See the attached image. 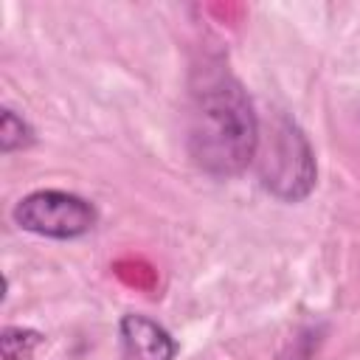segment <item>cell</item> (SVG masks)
Wrapping results in <instances>:
<instances>
[{
    "label": "cell",
    "instance_id": "obj_6",
    "mask_svg": "<svg viewBox=\"0 0 360 360\" xmlns=\"http://www.w3.org/2000/svg\"><path fill=\"white\" fill-rule=\"evenodd\" d=\"M34 141V132H31V127H28V121L22 118V115H17L14 110H3V115H0V149L6 152V155H11L14 149H22V146H28Z\"/></svg>",
    "mask_w": 360,
    "mask_h": 360
},
{
    "label": "cell",
    "instance_id": "obj_2",
    "mask_svg": "<svg viewBox=\"0 0 360 360\" xmlns=\"http://www.w3.org/2000/svg\"><path fill=\"white\" fill-rule=\"evenodd\" d=\"M259 180L262 186L284 200L298 202L304 200L315 186V152L301 132V127L290 118H278L270 129V138L259 141Z\"/></svg>",
    "mask_w": 360,
    "mask_h": 360
},
{
    "label": "cell",
    "instance_id": "obj_4",
    "mask_svg": "<svg viewBox=\"0 0 360 360\" xmlns=\"http://www.w3.org/2000/svg\"><path fill=\"white\" fill-rule=\"evenodd\" d=\"M124 360H174L177 343L146 315H124L118 323Z\"/></svg>",
    "mask_w": 360,
    "mask_h": 360
},
{
    "label": "cell",
    "instance_id": "obj_5",
    "mask_svg": "<svg viewBox=\"0 0 360 360\" xmlns=\"http://www.w3.org/2000/svg\"><path fill=\"white\" fill-rule=\"evenodd\" d=\"M42 346V335L22 326H6L0 335V352L6 360H28Z\"/></svg>",
    "mask_w": 360,
    "mask_h": 360
},
{
    "label": "cell",
    "instance_id": "obj_1",
    "mask_svg": "<svg viewBox=\"0 0 360 360\" xmlns=\"http://www.w3.org/2000/svg\"><path fill=\"white\" fill-rule=\"evenodd\" d=\"M186 143L191 160L214 177L242 174L259 152V118L245 87L222 68L202 70L191 87Z\"/></svg>",
    "mask_w": 360,
    "mask_h": 360
},
{
    "label": "cell",
    "instance_id": "obj_3",
    "mask_svg": "<svg viewBox=\"0 0 360 360\" xmlns=\"http://www.w3.org/2000/svg\"><path fill=\"white\" fill-rule=\"evenodd\" d=\"M14 222L37 236L48 239H79L93 231L98 214L96 208L70 191H56V188H42L25 194L14 205Z\"/></svg>",
    "mask_w": 360,
    "mask_h": 360
}]
</instances>
